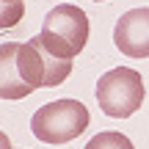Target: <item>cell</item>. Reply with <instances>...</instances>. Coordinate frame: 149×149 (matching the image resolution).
<instances>
[{"label":"cell","mask_w":149,"mask_h":149,"mask_svg":"<svg viewBox=\"0 0 149 149\" xmlns=\"http://www.w3.org/2000/svg\"><path fill=\"white\" fill-rule=\"evenodd\" d=\"M88 31H91V25H88L86 11L80 6L61 3L53 11H47L39 39L53 55H58L64 61H74V55L88 42Z\"/></svg>","instance_id":"7a4b0ae2"},{"label":"cell","mask_w":149,"mask_h":149,"mask_svg":"<svg viewBox=\"0 0 149 149\" xmlns=\"http://www.w3.org/2000/svg\"><path fill=\"white\" fill-rule=\"evenodd\" d=\"M94 3H100V0H94Z\"/></svg>","instance_id":"52a82bcc"},{"label":"cell","mask_w":149,"mask_h":149,"mask_svg":"<svg viewBox=\"0 0 149 149\" xmlns=\"http://www.w3.org/2000/svg\"><path fill=\"white\" fill-rule=\"evenodd\" d=\"M97 102L102 113L113 119H127L144 102V77L130 66H116L97 80Z\"/></svg>","instance_id":"277c9868"},{"label":"cell","mask_w":149,"mask_h":149,"mask_svg":"<svg viewBox=\"0 0 149 149\" xmlns=\"http://www.w3.org/2000/svg\"><path fill=\"white\" fill-rule=\"evenodd\" d=\"M6 149H11V146H6Z\"/></svg>","instance_id":"ba28073f"},{"label":"cell","mask_w":149,"mask_h":149,"mask_svg":"<svg viewBox=\"0 0 149 149\" xmlns=\"http://www.w3.org/2000/svg\"><path fill=\"white\" fill-rule=\"evenodd\" d=\"M86 149H135L133 141L124 133H113V130H105V133H97L94 138L86 144Z\"/></svg>","instance_id":"8992f818"},{"label":"cell","mask_w":149,"mask_h":149,"mask_svg":"<svg viewBox=\"0 0 149 149\" xmlns=\"http://www.w3.org/2000/svg\"><path fill=\"white\" fill-rule=\"evenodd\" d=\"M113 42L127 58H149V8H133L119 17Z\"/></svg>","instance_id":"5b68a950"},{"label":"cell","mask_w":149,"mask_h":149,"mask_svg":"<svg viewBox=\"0 0 149 149\" xmlns=\"http://www.w3.org/2000/svg\"><path fill=\"white\" fill-rule=\"evenodd\" d=\"M47 88V64L33 42H3L0 47V97L22 100Z\"/></svg>","instance_id":"6da1fadb"},{"label":"cell","mask_w":149,"mask_h":149,"mask_svg":"<svg viewBox=\"0 0 149 149\" xmlns=\"http://www.w3.org/2000/svg\"><path fill=\"white\" fill-rule=\"evenodd\" d=\"M88 108L77 100H55L42 105L31 119V133L42 144H69L88 127Z\"/></svg>","instance_id":"3957f363"}]
</instances>
